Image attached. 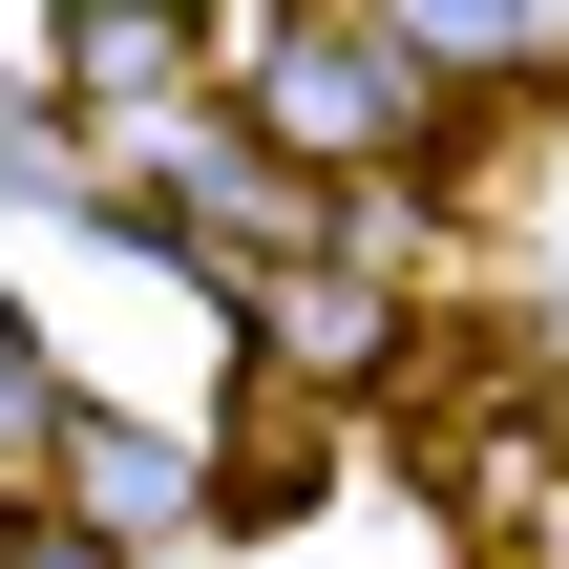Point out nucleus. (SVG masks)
Masks as SVG:
<instances>
[{
    "label": "nucleus",
    "mask_w": 569,
    "mask_h": 569,
    "mask_svg": "<svg viewBox=\"0 0 569 569\" xmlns=\"http://www.w3.org/2000/svg\"><path fill=\"white\" fill-rule=\"evenodd\" d=\"M443 84H507V63H569V0H380Z\"/></svg>",
    "instance_id": "7ed1b4c3"
},
{
    "label": "nucleus",
    "mask_w": 569,
    "mask_h": 569,
    "mask_svg": "<svg viewBox=\"0 0 569 569\" xmlns=\"http://www.w3.org/2000/svg\"><path fill=\"white\" fill-rule=\"evenodd\" d=\"M63 507H84V549H169V528L211 507V465H190L169 422H63Z\"/></svg>",
    "instance_id": "f03ea898"
},
{
    "label": "nucleus",
    "mask_w": 569,
    "mask_h": 569,
    "mask_svg": "<svg viewBox=\"0 0 569 569\" xmlns=\"http://www.w3.org/2000/svg\"><path fill=\"white\" fill-rule=\"evenodd\" d=\"M253 127H274L296 169H401V148L443 127V63H422L380 0H296L274 63H253Z\"/></svg>",
    "instance_id": "f257e3e1"
},
{
    "label": "nucleus",
    "mask_w": 569,
    "mask_h": 569,
    "mask_svg": "<svg viewBox=\"0 0 569 569\" xmlns=\"http://www.w3.org/2000/svg\"><path fill=\"white\" fill-rule=\"evenodd\" d=\"M63 465V401H42V338H21V296H0V486H42Z\"/></svg>",
    "instance_id": "20e7f679"
},
{
    "label": "nucleus",
    "mask_w": 569,
    "mask_h": 569,
    "mask_svg": "<svg viewBox=\"0 0 569 569\" xmlns=\"http://www.w3.org/2000/svg\"><path fill=\"white\" fill-rule=\"evenodd\" d=\"M21 569H63V549H21Z\"/></svg>",
    "instance_id": "39448f33"
}]
</instances>
